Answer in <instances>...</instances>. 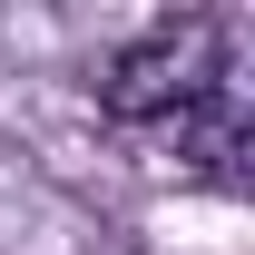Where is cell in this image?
Returning <instances> with one entry per match:
<instances>
[{
  "instance_id": "cell-1",
  "label": "cell",
  "mask_w": 255,
  "mask_h": 255,
  "mask_svg": "<svg viewBox=\"0 0 255 255\" xmlns=\"http://www.w3.org/2000/svg\"><path fill=\"white\" fill-rule=\"evenodd\" d=\"M216 89H226V20L187 10V20H157L147 39H128L118 59H108L98 108L137 128V118H187V108H206Z\"/></svg>"
}]
</instances>
